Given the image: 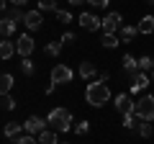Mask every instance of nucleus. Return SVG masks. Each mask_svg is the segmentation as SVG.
Masks as SVG:
<instances>
[{"instance_id": "obj_16", "label": "nucleus", "mask_w": 154, "mask_h": 144, "mask_svg": "<svg viewBox=\"0 0 154 144\" xmlns=\"http://www.w3.org/2000/svg\"><path fill=\"white\" fill-rule=\"evenodd\" d=\"M95 72H98V67H95L93 62H82V64H80V77L82 80H93Z\"/></svg>"}, {"instance_id": "obj_36", "label": "nucleus", "mask_w": 154, "mask_h": 144, "mask_svg": "<svg viewBox=\"0 0 154 144\" xmlns=\"http://www.w3.org/2000/svg\"><path fill=\"white\" fill-rule=\"evenodd\" d=\"M69 5H82V3H88V0H67Z\"/></svg>"}, {"instance_id": "obj_9", "label": "nucleus", "mask_w": 154, "mask_h": 144, "mask_svg": "<svg viewBox=\"0 0 154 144\" xmlns=\"http://www.w3.org/2000/svg\"><path fill=\"white\" fill-rule=\"evenodd\" d=\"M16 52L21 57H28L33 52V39H31V33H21V36H18L16 39Z\"/></svg>"}, {"instance_id": "obj_20", "label": "nucleus", "mask_w": 154, "mask_h": 144, "mask_svg": "<svg viewBox=\"0 0 154 144\" xmlns=\"http://www.w3.org/2000/svg\"><path fill=\"white\" fill-rule=\"evenodd\" d=\"M11 88H13V75L3 72V75H0V93L8 95V93H11Z\"/></svg>"}, {"instance_id": "obj_38", "label": "nucleus", "mask_w": 154, "mask_h": 144, "mask_svg": "<svg viewBox=\"0 0 154 144\" xmlns=\"http://www.w3.org/2000/svg\"><path fill=\"white\" fill-rule=\"evenodd\" d=\"M152 83H154V70H152Z\"/></svg>"}, {"instance_id": "obj_24", "label": "nucleus", "mask_w": 154, "mask_h": 144, "mask_svg": "<svg viewBox=\"0 0 154 144\" xmlns=\"http://www.w3.org/2000/svg\"><path fill=\"white\" fill-rule=\"evenodd\" d=\"M38 144H59L57 142V131H41L38 134Z\"/></svg>"}, {"instance_id": "obj_34", "label": "nucleus", "mask_w": 154, "mask_h": 144, "mask_svg": "<svg viewBox=\"0 0 154 144\" xmlns=\"http://www.w3.org/2000/svg\"><path fill=\"white\" fill-rule=\"evenodd\" d=\"M72 41H75V33H72V31H67L64 36H62V44H72Z\"/></svg>"}, {"instance_id": "obj_13", "label": "nucleus", "mask_w": 154, "mask_h": 144, "mask_svg": "<svg viewBox=\"0 0 154 144\" xmlns=\"http://www.w3.org/2000/svg\"><path fill=\"white\" fill-rule=\"evenodd\" d=\"M149 85H152V77H146L144 72H139V77L131 83V93H139V90H146Z\"/></svg>"}, {"instance_id": "obj_37", "label": "nucleus", "mask_w": 154, "mask_h": 144, "mask_svg": "<svg viewBox=\"0 0 154 144\" xmlns=\"http://www.w3.org/2000/svg\"><path fill=\"white\" fill-rule=\"evenodd\" d=\"M146 3H149V5H154V0H146Z\"/></svg>"}, {"instance_id": "obj_12", "label": "nucleus", "mask_w": 154, "mask_h": 144, "mask_svg": "<svg viewBox=\"0 0 154 144\" xmlns=\"http://www.w3.org/2000/svg\"><path fill=\"white\" fill-rule=\"evenodd\" d=\"M16 26H18V21H13V18L3 16V21H0V33L8 39V36H13V33H16Z\"/></svg>"}, {"instance_id": "obj_31", "label": "nucleus", "mask_w": 154, "mask_h": 144, "mask_svg": "<svg viewBox=\"0 0 154 144\" xmlns=\"http://www.w3.org/2000/svg\"><path fill=\"white\" fill-rule=\"evenodd\" d=\"M57 21H59V23H69L72 21V13L69 11H57Z\"/></svg>"}, {"instance_id": "obj_22", "label": "nucleus", "mask_w": 154, "mask_h": 144, "mask_svg": "<svg viewBox=\"0 0 154 144\" xmlns=\"http://www.w3.org/2000/svg\"><path fill=\"white\" fill-rule=\"evenodd\" d=\"M5 16H8V18H13V21H26V13H23L18 5H11V8L5 11Z\"/></svg>"}, {"instance_id": "obj_5", "label": "nucleus", "mask_w": 154, "mask_h": 144, "mask_svg": "<svg viewBox=\"0 0 154 144\" xmlns=\"http://www.w3.org/2000/svg\"><path fill=\"white\" fill-rule=\"evenodd\" d=\"M51 83L54 85H67L72 83V70L67 64H57L54 70H51Z\"/></svg>"}, {"instance_id": "obj_18", "label": "nucleus", "mask_w": 154, "mask_h": 144, "mask_svg": "<svg viewBox=\"0 0 154 144\" xmlns=\"http://www.w3.org/2000/svg\"><path fill=\"white\" fill-rule=\"evenodd\" d=\"M16 54V44L13 41H0V59H11V57Z\"/></svg>"}, {"instance_id": "obj_7", "label": "nucleus", "mask_w": 154, "mask_h": 144, "mask_svg": "<svg viewBox=\"0 0 154 144\" xmlns=\"http://www.w3.org/2000/svg\"><path fill=\"white\" fill-rule=\"evenodd\" d=\"M44 126H46V121H44V118H38V116H28L26 121H23V129H26V134H31V136L46 131Z\"/></svg>"}, {"instance_id": "obj_33", "label": "nucleus", "mask_w": 154, "mask_h": 144, "mask_svg": "<svg viewBox=\"0 0 154 144\" xmlns=\"http://www.w3.org/2000/svg\"><path fill=\"white\" fill-rule=\"evenodd\" d=\"M88 3H90L93 8H108V3H110V0H88Z\"/></svg>"}, {"instance_id": "obj_3", "label": "nucleus", "mask_w": 154, "mask_h": 144, "mask_svg": "<svg viewBox=\"0 0 154 144\" xmlns=\"http://www.w3.org/2000/svg\"><path fill=\"white\" fill-rule=\"evenodd\" d=\"M134 113L141 121H154V95H141L134 105Z\"/></svg>"}, {"instance_id": "obj_26", "label": "nucleus", "mask_w": 154, "mask_h": 144, "mask_svg": "<svg viewBox=\"0 0 154 144\" xmlns=\"http://www.w3.org/2000/svg\"><path fill=\"white\" fill-rule=\"evenodd\" d=\"M139 70H141V72H146V70H154V59H152L149 54L139 57Z\"/></svg>"}, {"instance_id": "obj_17", "label": "nucleus", "mask_w": 154, "mask_h": 144, "mask_svg": "<svg viewBox=\"0 0 154 144\" xmlns=\"http://www.w3.org/2000/svg\"><path fill=\"white\" fill-rule=\"evenodd\" d=\"M141 118L136 116V113H126V116H123V129H128V131H139V126H141Z\"/></svg>"}, {"instance_id": "obj_11", "label": "nucleus", "mask_w": 154, "mask_h": 144, "mask_svg": "<svg viewBox=\"0 0 154 144\" xmlns=\"http://www.w3.org/2000/svg\"><path fill=\"white\" fill-rule=\"evenodd\" d=\"M23 23H26L28 31H38V28H41V23H44V16H41V11H28Z\"/></svg>"}, {"instance_id": "obj_8", "label": "nucleus", "mask_w": 154, "mask_h": 144, "mask_svg": "<svg viewBox=\"0 0 154 144\" xmlns=\"http://www.w3.org/2000/svg\"><path fill=\"white\" fill-rule=\"evenodd\" d=\"M134 100H131V95H126V93H118L116 95V111L121 113V116H126V113H134Z\"/></svg>"}, {"instance_id": "obj_2", "label": "nucleus", "mask_w": 154, "mask_h": 144, "mask_svg": "<svg viewBox=\"0 0 154 144\" xmlns=\"http://www.w3.org/2000/svg\"><path fill=\"white\" fill-rule=\"evenodd\" d=\"M85 98H88L90 105H95V108H100V105H105L110 100V90L105 83H90L88 90H85Z\"/></svg>"}, {"instance_id": "obj_6", "label": "nucleus", "mask_w": 154, "mask_h": 144, "mask_svg": "<svg viewBox=\"0 0 154 144\" xmlns=\"http://www.w3.org/2000/svg\"><path fill=\"white\" fill-rule=\"evenodd\" d=\"M121 62H123V75H126V77L134 83V80L139 77V72H141V70H139V59H134L131 54H123Z\"/></svg>"}, {"instance_id": "obj_14", "label": "nucleus", "mask_w": 154, "mask_h": 144, "mask_svg": "<svg viewBox=\"0 0 154 144\" xmlns=\"http://www.w3.org/2000/svg\"><path fill=\"white\" fill-rule=\"evenodd\" d=\"M21 131H26V129H23V124H16V121H8L5 129H3V134H5L8 139H18Z\"/></svg>"}, {"instance_id": "obj_32", "label": "nucleus", "mask_w": 154, "mask_h": 144, "mask_svg": "<svg viewBox=\"0 0 154 144\" xmlns=\"http://www.w3.org/2000/svg\"><path fill=\"white\" fill-rule=\"evenodd\" d=\"M16 144H38V139H36V136H31V134H26V136H18V139H16Z\"/></svg>"}, {"instance_id": "obj_27", "label": "nucleus", "mask_w": 154, "mask_h": 144, "mask_svg": "<svg viewBox=\"0 0 154 144\" xmlns=\"http://www.w3.org/2000/svg\"><path fill=\"white\" fill-rule=\"evenodd\" d=\"M38 11H59L57 8V0H38Z\"/></svg>"}, {"instance_id": "obj_10", "label": "nucleus", "mask_w": 154, "mask_h": 144, "mask_svg": "<svg viewBox=\"0 0 154 144\" xmlns=\"http://www.w3.org/2000/svg\"><path fill=\"white\" fill-rule=\"evenodd\" d=\"M80 26L85 28V31H98V28H103V21H98V16H93V13H80Z\"/></svg>"}, {"instance_id": "obj_30", "label": "nucleus", "mask_w": 154, "mask_h": 144, "mask_svg": "<svg viewBox=\"0 0 154 144\" xmlns=\"http://www.w3.org/2000/svg\"><path fill=\"white\" fill-rule=\"evenodd\" d=\"M75 131L80 134V136H85V134L90 131V121H80V124H77V126H75Z\"/></svg>"}, {"instance_id": "obj_15", "label": "nucleus", "mask_w": 154, "mask_h": 144, "mask_svg": "<svg viewBox=\"0 0 154 144\" xmlns=\"http://www.w3.org/2000/svg\"><path fill=\"white\" fill-rule=\"evenodd\" d=\"M136 33H139L136 26H123L121 31H118V39H121V44H126V41H134V39H136Z\"/></svg>"}, {"instance_id": "obj_21", "label": "nucleus", "mask_w": 154, "mask_h": 144, "mask_svg": "<svg viewBox=\"0 0 154 144\" xmlns=\"http://www.w3.org/2000/svg\"><path fill=\"white\" fill-rule=\"evenodd\" d=\"M118 44H121L118 33H103V46H105V49H116Z\"/></svg>"}, {"instance_id": "obj_28", "label": "nucleus", "mask_w": 154, "mask_h": 144, "mask_svg": "<svg viewBox=\"0 0 154 144\" xmlns=\"http://www.w3.org/2000/svg\"><path fill=\"white\" fill-rule=\"evenodd\" d=\"M0 105H3V111H13V108H16V100H13L11 95H3V98H0Z\"/></svg>"}, {"instance_id": "obj_29", "label": "nucleus", "mask_w": 154, "mask_h": 144, "mask_svg": "<svg viewBox=\"0 0 154 144\" xmlns=\"http://www.w3.org/2000/svg\"><path fill=\"white\" fill-rule=\"evenodd\" d=\"M152 131H154L152 124H149V121H141V126H139V134H141L144 139H149V136H152Z\"/></svg>"}, {"instance_id": "obj_4", "label": "nucleus", "mask_w": 154, "mask_h": 144, "mask_svg": "<svg viewBox=\"0 0 154 144\" xmlns=\"http://www.w3.org/2000/svg\"><path fill=\"white\" fill-rule=\"evenodd\" d=\"M123 28V16L121 13H108L103 18V33H118Z\"/></svg>"}, {"instance_id": "obj_39", "label": "nucleus", "mask_w": 154, "mask_h": 144, "mask_svg": "<svg viewBox=\"0 0 154 144\" xmlns=\"http://www.w3.org/2000/svg\"><path fill=\"white\" fill-rule=\"evenodd\" d=\"M59 144H69V142H59Z\"/></svg>"}, {"instance_id": "obj_23", "label": "nucleus", "mask_w": 154, "mask_h": 144, "mask_svg": "<svg viewBox=\"0 0 154 144\" xmlns=\"http://www.w3.org/2000/svg\"><path fill=\"white\" fill-rule=\"evenodd\" d=\"M62 46H64V44H62V41H49V44L44 46V52H46V54H49V57H59Z\"/></svg>"}, {"instance_id": "obj_35", "label": "nucleus", "mask_w": 154, "mask_h": 144, "mask_svg": "<svg viewBox=\"0 0 154 144\" xmlns=\"http://www.w3.org/2000/svg\"><path fill=\"white\" fill-rule=\"evenodd\" d=\"M8 3H11V5H18V8H21V5H26L28 0H8Z\"/></svg>"}, {"instance_id": "obj_19", "label": "nucleus", "mask_w": 154, "mask_h": 144, "mask_svg": "<svg viewBox=\"0 0 154 144\" xmlns=\"http://www.w3.org/2000/svg\"><path fill=\"white\" fill-rule=\"evenodd\" d=\"M136 28H139V33H154V16H144Z\"/></svg>"}, {"instance_id": "obj_25", "label": "nucleus", "mask_w": 154, "mask_h": 144, "mask_svg": "<svg viewBox=\"0 0 154 144\" xmlns=\"http://www.w3.org/2000/svg\"><path fill=\"white\" fill-rule=\"evenodd\" d=\"M21 72H23V75H28V77L36 72V67H33V62L28 59V57H23V59H21Z\"/></svg>"}, {"instance_id": "obj_1", "label": "nucleus", "mask_w": 154, "mask_h": 144, "mask_svg": "<svg viewBox=\"0 0 154 144\" xmlns=\"http://www.w3.org/2000/svg\"><path fill=\"white\" fill-rule=\"evenodd\" d=\"M46 124H49L54 131L64 134V131H69V129H72V113L67 111V108H51L49 116H46Z\"/></svg>"}]
</instances>
